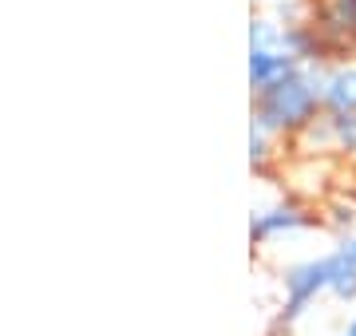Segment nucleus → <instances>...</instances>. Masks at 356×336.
<instances>
[{
  "label": "nucleus",
  "instance_id": "1",
  "mask_svg": "<svg viewBox=\"0 0 356 336\" xmlns=\"http://www.w3.org/2000/svg\"><path fill=\"white\" fill-rule=\"evenodd\" d=\"M325 111V67L301 64L293 76L254 91V123L269 135H301Z\"/></svg>",
  "mask_w": 356,
  "mask_h": 336
},
{
  "label": "nucleus",
  "instance_id": "2",
  "mask_svg": "<svg viewBox=\"0 0 356 336\" xmlns=\"http://www.w3.org/2000/svg\"><path fill=\"white\" fill-rule=\"evenodd\" d=\"M317 297H329L325 258L293 261L289 269L281 273V309L273 317V328H293V324L317 305Z\"/></svg>",
  "mask_w": 356,
  "mask_h": 336
},
{
  "label": "nucleus",
  "instance_id": "3",
  "mask_svg": "<svg viewBox=\"0 0 356 336\" xmlns=\"http://www.w3.org/2000/svg\"><path fill=\"white\" fill-rule=\"evenodd\" d=\"M305 226H313V214L305 206H297V202H273V206L254 210V218H250V242L254 246H269V242L305 230Z\"/></svg>",
  "mask_w": 356,
  "mask_h": 336
},
{
  "label": "nucleus",
  "instance_id": "4",
  "mask_svg": "<svg viewBox=\"0 0 356 336\" xmlns=\"http://www.w3.org/2000/svg\"><path fill=\"white\" fill-rule=\"evenodd\" d=\"M297 67H301V60L285 48H250V87L266 91L285 76H293Z\"/></svg>",
  "mask_w": 356,
  "mask_h": 336
},
{
  "label": "nucleus",
  "instance_id": "5",
  "mask_svg": "<svg viewBox=\"0 0 356 336\" xmlns=\"http://www.w3.org/2000/svg\"><path fill=\"white\" fill-rule=\"evenodd\" d=\"M325 273H329V297L341 305H356V258L344 242L325 253Z\"/></svg>",
  "mask_w": 356,
  "mask_h": 336
},
{
  "label": "nucleus",
  "instance_id": "6",
  "mask_svg": "<svg viewBox=\"0 0 356 336\" xmlns=\"http://www.w3.org/2000/svg\"><path fill=\"white\" fill-rule=\"evenodd\" d=\"M325 111H356V60L325 67Z\"/></svg>",
  "mask_w": 356,
  "mask_h": 336
},
{
  "label": "nucleus",
  "instance_id": "7",
  "mask_svg": "<svg viewBox=\"0 0 356 336\" xmlns=\"http://www.w3.org/2000/svg\"><path fill=\"white\" fill-rule=\"evenodd\" d=\"M325 40H348L356 44V0H329L325 4V24H321Z\"/></svg>",
  "mask_w": 356,
  "mask_h": 336
},
{
  "label": "nucleus",
  "instance_id": "8",
  "mask_svg": "<svg viewBox=\"0 0 356 336\" xmlns=\"http://www.w3.org/2000/svg\"><path fill=\"white\" fill-rule=\"evenodd\" d=\"M273 139H277V135H269L266 127H250V162H254V167H261V162H266L269 158V146H273Z\"/></svg>",
  "mask_w": 356,
  "mask_h": 336
},
{
  "label": "nucleus",
  "instance_id": "9",
  "mask_svg": "<svg viewBox=\"0 0 356 336\" xmlns=\"http://www.w3.org/2000/svg\"><path fill=\"white\" fill-rule=\"evenodd\" d=\"M344 246L353 249V258H356V226H353V230H348V237H344Z\"/></svg>",
  "mask_w": 356,
  "mask_h": 336
},
{
  "label": "nucleus",
  "instance_id": "10",
  "mask_svg": "<svg viewBox=\"0 0 356 336\" xmlns=\"http://www.w3.org/2000/svg\"><path fill=\"white\" fill-rule=\"evenodd\" d=\"M261 4H277L281 8V4H297V0H261Z\"/></svg>",
  "mask_w": 356,
  "mask_h": 336
},
{
  "label": "nucleus",
  "instance_id": "11",
  "mask_svg": "<svg viewBox=\"0 0 356 336\" xmlns=\"http://www.w3.org/2000/svg\"><path fill=\"white\" fill-rule=\"evenodd\" d=\"M341 336H356V333H353V328H344V333H341Z\"/></svg>",
  "mask_w": 356,
  "mask_h": 336
},
{
  "label": "nucleus",
  "instance_id": "12",
  "mask_svg": "<svg viewBox=\"0 0 356 336\" xmlns=\"http://www.w3.org/2000/svg\"><path fill=\"white\" fill-rule=\"evenodd\" d=\"M348 328H353V333H356V317H353V324H348Z\"/></svg>",
  "mask_w": 356,
  "mask_h": 336
}]
</instances>
